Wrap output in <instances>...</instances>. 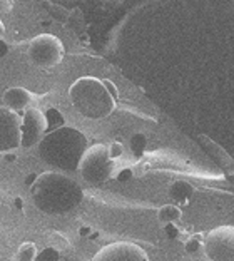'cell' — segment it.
Segmentation results:
<instances>
[{"label":"cell","instance_id":"obj_1","mask_svg":"<svg viewBox=\"0 0 234 261\" xmlns=\"http://www.w3.org/2000/svg\"><path fill=\"white\" fill-rule=\"evenodd\" d=\"M32 198L35 206L47 215H65L82 203L84 191L72 177L47 171L35 177Z\"/></svg>","mask_w":234,"mask_h":261},{"label":"cell","instance_id":"obj_2","mask_svg":"<svg viewBox=\"0 0 234 261\" xmlns=\"http://www.w3.org/2000/svg\"><path fill=\"white\" fill-rule=\"evenodd\" d=\"M37 146L39 156L47 164L64 171H77L82 154L89 147L86 136L69 126H61L45 134Z\"/></svg>","mask_w":234,"mask_h":261},{"label":"cell","instance_id":"obj_3","mask_svg":"<svg viewBox=\"0 0 234 261\" xmlns=\"http://www.w3.org/2000/svg\"><path fill=\"white\" fill-rule=\"evenodd\" d=\"M69 99L74 109L87 119H104L116 111V100L107 91L104 81L84 75L69 87Z\"/></svg>","mask_w":234,"mask_h":261},{"label":"cell","instance_id":"obj_4","mask_svg":"<svg viewBox=\"0 0 234 261\" xmlns=\"http://www.w3.org/2000/svg\"><path fill=\"white\" fill-rule=\"evenodd\" d=\"M77 171L84 181L91 185H102L114 174V161L109 156V146L92 144L84 151Z\"/></svg>","mask_w":234,"mask_h":261},{"label":"cell","instance_id":"obj_5","mask_svg":"<svg viewBox=\"0 0 234 261\" xmlns=\"http://www.w3.org/2000/svg\"><path fill=\"white\" fill-rule=\"evenodd\" d=\"M64 44L62 40L52 34H39L34 37L27 47V57L35 67L52 69L62 62L64 59Z\"/></svg>","mask_w":234,"mask_h":261},{"label":"cell","instance_id":"obj_6","mask_svg":"<svg viewBox=\"0 0 234 261\" xmlns=\"http://www.w3.org/2000/svg\"><path fill=\"white\" fill-rule=\"evenodd\" d=\"M204 253L211 261H234V226L213 228L204 238Z\"/></svg>","mask_w":234,"mask_h":261},{"label":"cell","instance_id":"obj_7","mask_svg":"<svg viewBox=\"0 0 234 261\" xmlns=\"http://www.w3.org/2000/svg\"><path fill=\"white\" fill-rule=\"evenodd\" d=\"M47 116L37 108L23 111L20 122V147H34L44 139L47 133Z\"/></svg>","mask_w":234,"mask_h":261},{"label":"cell","instance_id":"obj_8","mask_svg":"<svg viewBox=\"0 0 234 261\" xmlns=\"http://www.w3.org/2000/svg\"><path fill=\"white\" fill-rule=\"evenodd\" d=\"M91 261H149V256L133 241H114L102 246Z\"/></svg>","mask_w":234,"mask_h":261},{"label":"cell","instance_id":"obj_9","mask_svg":"<svg viewBox=\"0 0 234 261\" xmlns=\"http://www.w3.org/2000/svg\"><path fill=\"white\" fill-rule=\"evenodd\" d=\"M20 122L19 112L0 108V152H10L20 147Z\"/></svg>","mask_w":234,"mask_h":261},{"label":"cell","instance_id":"obj_10","mask_svg":"<svg viewBox=\"0 0 234 261\" xmlns=\"http://www.w3.org/2000/svg\"><path fill=\"white\" fill-rule=\"evenodd\" d=\"M4 100V108H7L14 112H19V111H25L31 108V104L35 100V96L27 91L25 87H9L7 91L4 92L2 96Z\"/></svg>","mask_w":234,"mask_h":261},{"label":"cell","instance_id":"obj_11","mask_svg":"<svg viewBox=\"0 0 234 261\" xmlns=\"http://www.w3.org/2000/svg\"><path fill=\"white\" fill-rule=\"evenodd\" d=\"M197 141L201 142V146L206 149V152L226 171V173L234 174V159L223 149V147H221L219 144H216L214 141H211L207 136H204V134H201L199 138H197Z\"/></svg>","mask_w":234,"mask_h":261},{"label":"cell","instance_id":"obj_12","mask_svg":"<svg viewBox=\"0 0 234 261\" xmlns=\"http://www.w3.org/2000/svg\"><path fill=\"white\" fill-rule=\"evenodd\" d=\"M194 188L186 181H176L169 189L171 198L176 201V203H188V199L193 196Z\"/></svg>","mask_w":234,"mask_h":261},{"label":"cell","instance_id":"obj_13","mask_svg":"<svg viewBox=\"0 0 234 261\" xmlns=\"http://www.w3.org/2000/svg\"><path fill=\"white\" fill-rule=\"evenodd\" d=\"M181 216H183V213H181V210H179L176 204H166V206H163L158 211L159 221L164 223V224H172L174 221H177V219L181 218Z\"/></svg>","mask_w":234,"mask_h":261},{"label":"cell","instance_id":"obj_14","mask_svg":"<svg viewBox=\"0 0 234 261\" xmlns=\"http://www.w3.org/2000/svg\"><path fill=\"white\" fill-rule=\"evenodd\" d=\"M37 246L32 241H23L15 253V261H35L37 258Z\"/></svg>","mask_w":234,"mask_h":261},{"label":"cell","instance_id":"obj_15","mask_svg":"<svg viewBox=\"0 0 234 261\" xmlns=\"http://www.w3.org/2000/svg\"><path fill=\"white\" fill-rule=\"evenodd\" d=\"M131 147H133L136 156H141L142 151L146 149V138L142 134H134L133 139H131Z\"/></svg>","mask_w":234,"mask_h":261},{"label":"cell","instance_id":"obj_16","mask_svg":"<svg viewBox=\"0 0 234 261\" xmlns=\"http://www.w3.org/2000/svg\"><path fill=\"white\" fill-rule=\"evenodd\" d=\"M35 261H59V253L56 248H45V250H42L40 253H37V258Z\"/></svg>","mask_w":234,"mask_h":261},{"label":"cell","instance_id":"obj_17","mask_svg":"<svg viewBox=\"0 0 234 261\" xmlns=\"http://www.w3.org/2000/svg\"><path fill=\"white\" fill-rule=\"evenodd\" d=\"M122 152H124V146L119 141H114L112 144L109 146V156H111L112 161H114V159H117V158H121Z\"/></svg>","mask_w":234,"mask_h":261},{"label":"cell","instance_id":"obj_18","mask_svg":"<svg viewBox=\"0 0 234 261\" xmlns=\"http://www.w3.org/2000/svg\"><path fill=\"white\" fill-rule=\"evenodd\" d=\"M201 246L202 245H201V241H199V236H194V238H191V240L186 241V251H188V253H196Z\"/></svg>","mask_w":234,"mask_h":261},{"label":"cell","instance_id":"obj_19","mask_svg":"<svg viewBox=\"0 0 234 261\" xmlns=\"http://www.w3.org/2000/svg\"><path fill=\"white\" fill-rule=\"evenodd\" d=\"M164 231H166L167 238H177V236H179V229L174 226V224H166Z\"/></svg>","mask_w":234,"mask_h":261},{"label":"cell","instance_id":"obj_20","mask_svg":"<svg viewBox=\"0 0 234 261\" xmlns=\"http://www.w3.org/2000/svg\"><path fill=\"white\" fill-rule=\"evenodd\" d=\"M102 81H104V84H106V87H107V91H109V92L112 94V97H114V99H117L119 92H117L116 86H114V82H112V81H109V79H102Z\"/></svg>","mask_w":234,"mask_h":261},{"label":"cell","instance_id":"obj_21","mask_svg":"<svg viewBox=\"0 0 234 261\" xmlns=\"http://www.w3.org/2000/svg\"><path fill=\"white\" fill-rule=\"evenodd\" d=\"M52 240H54V241H57L62 248H67V246H69L67 238H64V236H62L61 233H52Z\"/></svg>","mask_w":234,"mask_h":261},{"label":"cell","instance_id":"obj_22","mask_svg":"<svg viewBox=\"0 0 234 261\" xmlns=\"http://www.w3.org/2000/svg\"><path fill=\"white\" fill-rule=\"evenodd\" d=\"M12 7H14V4H12V2H7V0H0V12H10Z\"/></svg>","mask_w":234,"mask_h":261},{"label":"cell","instance_id":"obj_23","mask_svg":"<svg viewBox=\"0 0 234 261\" xmlns=\"http://www.w3.org/2000/svg\"><path fill=\"white\" fill-rule=\"evenodd\" d=\"M4 34H5V25L2 23V20H0V37H2Z\"/></svg>","mask_w":234,"mask_h":261},{"label":"cell","instance_id":"obj_24","mask_svg":"<svg viewBox=\"0 0 234 261\" xmlns=\"http://www.w3.org/2000/svg\"><path fill=\"white\" fill-rule=\"evenodd\" d=\"M89 231H91L89 228H82V229H81V234H82V236H86V234H89Z\"/></svg>","mask_w":234,"mask_h":261}]
</instances>
